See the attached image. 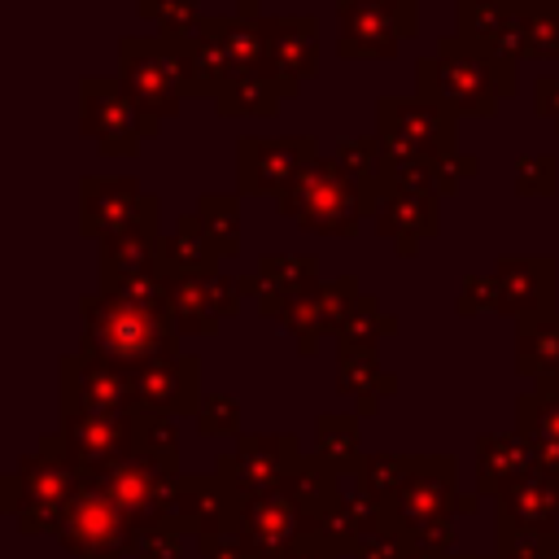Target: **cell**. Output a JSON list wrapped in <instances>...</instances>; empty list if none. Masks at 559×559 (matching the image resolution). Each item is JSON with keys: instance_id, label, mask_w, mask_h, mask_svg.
I'll return each instance as SVG.
<instances>
[{"instance_id": "obj_21", "label": "cell", "mask_w": 559, "mask_h": 559, "mask_svg": "<svg viewBox=\"0 0 559 559\" xmlns=\"http://www.w3.org/2000/svg\"><path fill=\"white\" fill-rule=\"evenodd\" d=\"M559 520V472L555 467H533L520 476L511 489L498 493V537L515 533H550Z\"/></svg>"}, {"instance_id": "obj_14", "label": "cell", "mask_w": 559, "mask_h": 559, "mask_svg": "<svg viewBox=\"0 0 559 559\" xmlns=\"http://www.w3.org/2000/svg\"><path fill=\"white\" fill-rule=\"evenodd\" d=\"M127 515L109 502V493L83 476L74 502L66 507V520L57 528V537L66 542V550H74V559H122L127 555Z\"/></svg>"}, {"instance_id": "obj_49", "label": "cell", "mask_w": 559, "mask_h": 559, "mask_svg": "<svg viewBox=\"0 0 559 559\" xmlns=\"http://www.w3.org/2000/svg\"><path fill=\"white\" fill-rule=\"evenodd\" d=\"M454 310L463 319H476V314H489V310L498 314V284H493V275H463Z\"/></svg>"}, {"instance_id": "obj_32", "label": "cell", "mask_w": 559, "mask_h": 559, "mask_svg": "<svg viewBox=\"0 0 559 559\" xmlns=\"http://www.w3.org/2000/svg\"><path fill=\"white\" fill-rule=\"evenodd\" d=\"M157 245H162V271H166V280H170V275H223V271H218L223 253H218L214 240L205 236L197 210H192V214H179V218H175V231L162 236Z\"/></svg>"}, {"instance_id": "obj_50", "label": "cell", "mask_w": 559, "mask_h": 559, "mask_svg": "<svg viewBox=\"0 0 559 559\" xmlns=\"http://www.w3.org/2000/svg\"><path fill=\"white\" fill-rule=\"evenodd\" d=\"M498 559H559V537L555 533H515L498 537Z\"/></svg>"}, {"instance_id": "obj_31", "label": "cell", "mask_w": 559, "mask_h": 559, "mask_svg": "<svg viewBox=\"0 0 559 559\" xmlns=\"http://www.w3.org/2000/svg\"><path fill=\"white\" fill-rule=\"evenodd\" d=\"M301 92L297 79L288 74H275V70H258V74H245L236 79L218 100H214V114L218 118H271L284 100H293Z\"/></svg>"}, {"instance_id": "obj_34", "label": "cell", "mask_w": 559, "mask_h": 559, "mask_svg": "<svg viewBox=\"0 0 559 559\" xmlns=\"http://www.w3.org/2000/svg\"><path fill=\"white\" fill-rule=\"evenodd\" d=\"M336 389L345 397H358V415H371L380 397L397 393V376L380 371L376 349H341L336 354Z\"/></svg>"}, {"instance_id": "obj_11", "label": "cell", "mask_w": 559, "mask_h": 559, "mask_svg": "<svg viewBox=\"0 0 559 559\" xmlns=\"http://www.w3.org/2000/svg\"><path fill=\"white\" fill-rule=\"evenodd\" d=\"M323 157L314 135H240L236 140V188L245 197H280L288 179Z\"/></svg>"}, {"instance_id": "obj_13", "label": "cell", "mask_w": 559, "mask_h": 559, "mask_svg": "<svg viewBox=\"0 0 559 559\" xmlns=\"http://www.w3.org/2000/svg\"><path fill=\"white\" fill-rule=\"evenodd\" d=\"M301 459L306 454L293 432H253V437H240L236 450L218 459V476L231 480L240 498H262L284 489V480L297 472Z\"/></svg>"}, {"instance_id": "obj_18", "label": "cell", "mask_w": 559, "mask_h": 559, "mask_svg": "<svg viewBox=\"0 0 559 559\" xmlns=\"http://www.w3.org/2000/svg\"><path fill=\"white\" fill-rule=\"evenodd\" d=\"M493 284H498V314L507 319H528L555 310V258L550 253H502L493 262Z\"/></svg>"}, {"instance_id": "obj_53", "label": "cell", "mask_w": 559, "mask_h": 559, "mask_svg": "<svg viewBox=\"0 0 559 559\" xmlns=\"http://www.w3.org/2000/svg\"><path fill=\"white\" fill-rule=\"evenodd\" d=\"M533 109H537V118H550L559 131V79L555 74H542L533 83Z\"/></svg>"}, {"instance_id": "obj_55", "label": "cell", "mask_w": 559, "mask_h": 559, "mask_svg": "<svg viewBox=\"0 0 559 559\" xmlns=\"http://www.w3.org/2000/svg\"><path fill=\"white\" fill-rule=\"evenodd\" d=\"M236 13H240V17H266V13H262V0H236Z\"/></svg>"}, {"instance_id": "obj_8", "label": "cell", "mask_w": 559, "mask_h": 559, "mask_svg": "<svg viewBox=\"0 0 559 559\" xmlns=\"http://www.w3.org/2000/svg\"><path fill=\"white\" fill-rule=\"evenodd\" d=\"M118 83L135 100L140 114L166 122L183 109V74L162 35H127L118 44Z\"/></svg>"}, {"instance_id": "obj_23", "label": "cell", "mask_w": 559, "mask_h": 559, "mask_svg": "<svg viewBox=\"0 0 559 559\" xmlns=\"http://www.w3.org/2000/svg\"><path fill=\"white\" fill-rule=\"evenodd\" d=\"M376 231L397 249V258H415L441 231V197L437 192H389L376 210Z\"/></svg>"}, {"instance_id": "obj_1", "label": "cell", "mask_w": 559, "mask_h": 559, "mask_svg": "<svg viewBox=\"0 0 559 559\" xmlns=\"http://www.w3.org/2000/svg\"><path fill=\"white\" fill-rule=\"evenodd\" d=\"M79 314H83V336H79L83 354H96L127 371L179 358V328L170 306H148L96 288L79 301Z\"/></svg>"}, {"instance_id": "obj_2", "label": "cell", "mask_w": 559, "mask_h": 559, "mask_svg": "<svg viewBox=\"0 0 559 559\" xmlns=\"http://www.w3.org/2000/svg\"><path fill=\"white\" fill-rule=\"evenodd\" d=\"M515 66L480 52L463 35H441L437 52L415 61V96L445 105L459 118H493L498 100L515 96Z\"/></svg>"}, {"instance_id": "obj_3", "label": "cell", "mask_w": 559, "mask_h": 559, "mask_svg": "<svg viewBox=\"0 0 559 559\" xmlns=\"http://www.w3.org/2000/svg\"><path fill=\"white\" fill-rule=\"evenodd\" d=\"M275 210L297 223L301 231H314V236H341V240H354L362 218H371V205L358 188V179L336 162V157H314L306 162L288 188L275 197Z\"/></svg>"}, {"instance_id": "obj_48", "label": "cell", "mask_w": 559, "mask_h": 559, "mask_svg": "<svg viewBox=\"0 0 559 559\" xmlns=\"http://www.w3.org/2000/svg\"><path fill=\"white\" fill-rule=\"evenodd\" d=\"M197 428H201L205 437H227V432H236V428H240V406H236V397H227V393L201 397V406H197Z\"/></svg>"}, {"instance_id": "obj_28", "label": "cell", "mask_w": 559, "mask_h": 559, "mask_svg": "<svg viewBox=\"0 0 559 559\" xmlns=\"http://www.w3.org/2000/svg\"><path fill=\"white\" fill-rule=\"evenodd\" d=\"M515 432L537 450L542 467L559 472V376L555 380H537L528 393H520Z\"/></svg>"}, {"instance_id": "obj_44", "label": "cell", "mask_w": 559, "mask_h": 559, "mask_svg": "<svg viewBox=\"0 0 559 559\" xmlns=\"http://www.w3.org/2000/svg\"><path fill=\"white\" fill-rule=\"evenodd\" d=\"M135 454L179 467V428L170 415H140L135 411Z\"/></svg>"}, {"instance_id": "obj_29", "label": "cell", "mask_w": 559, "mask_h": 559, "mask_svg": "<svg viewBox=\"0 0 559 559\" xmlns=\"http://www.w3.org/2000/svg\"><path fill=\"white\" fill-rule=\"evenodd\" d=\"M533 467H537V450L520 432H485L476 441V485H480V493L498 498L502 489H511Z\"/></svg>"}, {"instance_id": "obj_45", "label": "cell", "mask_w": 559, "mask_h": 559, "mask_svg": "<svg viewBox=\"0 0 559 559\" xmlns=\"http://www.w3.org/2000/svg\"><path fill=\"white\" fill-rule=\"evenodd\" d=\"M140 17H153L162 35H197L205 13L197 0H135Z\"/></svg>"}, {"instance_id": "obj_4", "label": "cell", "mask_w": 559, "mask_h": 559, "mask_svg": "<svg viewBox=\"0 0 559 559\" xmlns=\"http://www.w3.org/2000/svg\"><path fill=\"white\" fill-rule=\"evenodd\" d=\"M79 485H83V472L74 467V459L66 450V437L48 432L39 441V450L26 454L17 463V472L4 476V511L17 515V524L26 533L61 528L66 507L74 502Z\"/></svg>"}, {"instance_id": "obj_9", "label": "cell", "mask_w": 559, "mask_h": 559, "mask_svg": "<svg viewBox=\"0 0 559 559\" xmlns=\"http://www.w3.org/2000/svg\"><path fill=\"white\" fill-rule=\"evenodd\" d=\"M341 57H393L419 31V0H336Z\"/></svg>"}, {"instance_id": "obj_46", "label": "cell", "mask_w": 559, "mask_h": 559, "mask_svg": "<svg viewBox=\"0 0 559 559\" xmlns=\"http://www.w3.org/2000/svg\"><path fill=\"white\" fill-rule=\"evenodd\" d=\"M179 528L170 520H153L127 533V555L131 559H179Z\"/></svg>"}, {"instance_id": "obj_41", "label": "cell", "mask_w": 559, "mask_h": 559, "mask_svg": "<svg viewBox=\"0 0 559 559\" xmlns=\"http://www.w3.org/2000/svg\"><path fill=\"white\" fill-rule=\"evenodd\" d=\"M397 332V319L380 310V301L371 293L358 297V306L345 314L341 332H336V349H376L380 336H393Z\"/></svg>"}, {"instance_id": "obj_12", "label": "cell", "mask_w": 559, "mask_h": 559, "mask_svg": "<svg viewBox=\"0 0 559 559\" xmlns=\"http://www.w3.org/2000/svg\"><path fill=\"white\" fill-rule=\"evenodd\" d=\"M454 502H459V463L445 454H424L415 459L402 493L384 507V528L406 537L432 520H450Z\"/></svg>"}, {"instance_id": "obj_20", "label": "cell", "mask_w": 559, "mask_h": 559, "mask_svg": "<svg viewBox=\"0 0 559 559\" xmlns=\"http://www.w3.org/2000/svg\"><path fill=\"white\" fill-rule=\"evenodd\" d=\"M135 376V411L140 415H197L201 406V362L192 354L148 362Z\"/></svg>"}, {"instance_id": "obj_26", "label": "cell", "mask_w": 559, "mask_h": 559, "mask_svg": "<svg viewBox=\"0 0 559 559\" xmlns=\"http://www.w3.org/2000/svg\"><path fill=\"white\" fill-rule=\"evenodd\" d=\"M258 310L266 319H284L301 297L319 288V258L314 253H262L258 258Z\"/></svg>"}, {"instance_id": "obj_42", "label": "cell", "mask_w": 559, "mask_h": 559, "mask_svg": "<svg viewBox=\"0 0 559 559\" xmlns=\"http://www.w3.org/2000/svg\"><path fill=\"white\" fill-rule=\"evenodd\" d=\"M332 157L358 179V188H362V197H367V205H371V188H376L380 162H384L380 135H345V140H336V153H332ZM371 218H376V205H371Z\"/></svg>"}, {"instance_id": "obj_24", "label": "cell", "mask_w": 559, "mask_h": 559, "mask_svg": "<svg viewBox=\"0 0 559 559\" xmlns=\"http://www.w3.org/2000/svg\"><path fill=\"white\" fill-rule=\"evenodd\" d=\"M459 35L507 66L524 61L520 4L515 0H459Z\"/></svg>"}, {"instance_id": "obj_39", "label": "cell", "mask_w": 559, "mask_h": 559, "mask_svg": "<svg viewBox=\"0 0 559 559\" xmlns=\"http://www.w3.org/2000/svg\"><path fill=\"white\" fill-rule=\"evenodd\" d=\"M524 61H559V0H515Z\"/></svg>"}, {"instance_id": "obj_10", "label": "cell", "mask_w": 559, "mask_h": 559, "mask_svg": "<svg viewBox=\"0 0 559 559\" xmlns=\"http://www.w3.org/2000/svg\"><path fill=\"white\" fill-rule=\"evenodd\" d=\"M61 415H135V376L96 354L61 358Z\"/></svg>"}, {"instance_id": "obj_38", "label": "cell", "mask_w": 559, "mask_h": 559, "mask_svg": "<svg viewBox=\"0 0 559 559\" xmlns=\"http://www.w3.org/2000/svg\"><path fill=\"white\" fill-rule=\"evenodd\" d=\"M314 459L328 463L336 476L362 467V454H358V415H341V411H328L319 415V437H314Z\"/></svg>"}, {"instance_id": "obj_22", "label": "cell", "mask_w": 559, "mask_h": 559, "mask_svg": "<svg viewBox=\"0 0 559 559\" xmlns=\"http://www.w3.org/2000/svg\"><path fill=\"white\" fill-rule=\"evenodd\" d=\"M236 533L249 542L253 559H280L306 533V515L284 489H275V493H262V498H245Z\"/></svg>"}, {"instance_id": "obj_56", "label": "cell", "mask_w": 559, "mask_h": 559, "mask_svg": "<svg viewBox=\"0 0 559 559\" xmlns=\"http://www.w3.org/2000/svg\"><path fill=\"white\" fill-rule=\"evenodd\" d=\"M454 559H489V555H454Z\"/></svg>"}, {"instance_id": "obj_7", "label": "cell", "mask_w": 559, "mask_h": 559, "mask_svg": "<svg viewBox=\"0 0 559 559\" xmlns=\"http://www.w3.org/2000/svg\"><path fill=\"white\" fill-rule=\"evenodd\" d=\"M79 131L96 140L105 157H135L140 140H153L162 122L135 109L118 74H83L79 79Z\"/></svg>"}, {"instance_id": "obj_47", "label": "cell", "mask_w": 559, "mask_h": 559, "mask_svg": "<svg viewBox=\"0 0 559 559\" xmlns=\"http://www.w3.org/2000/svg\"><path fill=\"white\" fill-rule=\"evenodd\" d=\"M515 192L520 197H555L559 192V162L550 153H520L515 157Z\"/></svg>"}, {"instance_id": "obj_17", "label": "cell", "mask_w": 559, "mask_h": 559, "mask_svg": "<svg viewBox=\"0 0 559 559\" xmlns=\"http://www.w3.org/2000/svg\"><path fill=\"white\" fill-rule=\"evenodd\" d=\"M240 507H245V498H240L236 485L223 480L218 472H210V476H179V485H175V493H170L166 520H170L179 533L210 537V533L236 528Z\"/></svg>"}, {"instance_id": "obj_35", "label": "cell", "mask_w": 559, "mask_h": 559, "mask_svg": "<svg viewBox=\"0 0 559 559\" xmlns=\"http://www.w3.org/2000/svg\"><path fill=\"white\" fill-rule=\"evenodd\" d=\"M515 367L533 380L559 376V310L528 314L515 323Z\"/></svg>"}, {"instance_id": "obj_5", "label": "cell", "mask_w": 559, "mask_h": 559, "mask_svg": "<svg viewBox=\"0 0 559 559\" xmlns=\"http://www.w3.org/2000/svg\"><path fill=\"white\" fill-rule=\"evenodd\" d=\"M376 135L389 157L445 162L459 148V114L424 96H380L376 100Z\"/></svg>"}, {"instance_id": "obj_16", "label": "cell", "mask_w": 559, "mask_h": 559, "mask_svg": "<svg viewBox=\"0 0 559 559\" xmlns=\"http://www.w3.org/2000/svg\"><path fill=\"white\" fill-rule=\"evenodd\" d=\"M61 437L83 476H100L135 454V415H61Z\"/></svg>"}, {"instance_id": "obj_27", "label": "cell", "mask_w": 559, "mask_h": 559, "mask_svg": "<svg viewBox=\"0 0 559 559\" xmlns=\"http://www.w3.org/2000/svg\"><path fill=\"white\" fill-rule=\"evenodd\" d=\"M266 35V70L288 79H314L319 74V17L293 13V17H262Z\"/></svg>"}, {"instance_id": "obj_19", "label": "cell", "mask_w": 559, "mask_h": 559, "mask_svg": "<svg viewBox=\"0 0 559 559\" xmlns=\"http://www.w3.org/2000/svg\"><path fill=\"white\" fill-rule=\"evenodd\" d=\"M358 297H362L358 275H336V280L319 284L310 297H301V301L280 319V328L297 341L301 354H319L323 336H336V332H341V323H345V314L358 306Z\"/></svg>"}, {"instance_id": "obj_33", "label": "cell", "mask_w": 559, "mask_h": 559, "mask_svg": "<svg viewBox=\"0 0 559 559\" xmlns=\"http://www.w3.org/2000/svg\"><path fill=\"white\" fill-rule=\"evenodd\" d=\"M166 301H170L179 336H214L223 323L214 310V275H170Z\"/></svg>"}, {"instance_id": "obj_37", "label": "cell", "mask_w": 559, "mask_h": 559, "mask_svg": "<svg viewBox=\"0 0 559 559\" xmlns=\"http://www.w3.org/2000/svg\"><path fill=\"white\" fill-rule=\"evenodd\" d=\"M284 493L301 507L306 528H314V524H319V515L336 502V493H341V476H336L328 463H319V459H301V463H297V472L284 480Z\"/></svg>"}, {"instance_id": "obj_36", "label": "cell", "mask_w": 559, "mask_h": 559, "mask_svg": "<svg viewBox=\"0 0 559 559\" xmlns=\"http://www.w3.org/2000/svg\"><path fill=\"white\" fill-rule=\"evenodd\" d=\"M201 31H210V35L223 44V52H227L236 79L266 70V35H262V17H240V13H231V17H205Z\"/></svg>"}, {"instance_id": "obj_25", "label": "cell", "mask_w": 559, "mask_h": 559, "mask_svg": "<svg viewBox=\"0 0 559 559\" xmlns=\"http://www.w3.org/2000/svg\"><path fill=\"white\" fill-rule=\"evenodd\" d=\"M162 35V31H157ZM179 61V74H183V96H197V100H218L231 83H236V70L223 52V44L210 35V31H197V35H162Z\"/></svg>"}, {"instance_id": "obj_52", "label": "cell", "mask_w": 559, "mask_h": 559, "mask_svg": "<svg viewBox=\"0 0 559 559\" xmlns=\"http://www.w3.org/2000/svg\"><path fill=\"white\" fill-rule=\"evenodd\" d=\"M201 555H205V559H253L249 542H245L236 528H223V533L201 537Z\"/></svg>"}, {"instance_id": "obj_30", "label": "cell", "mask_w": 559, "mask_h": 559, "mask_svg": "<svg viewBox=\"0 0 559 559\" xmlns=\"http://www.w3.org/2000/svg\"><path fill=\"white\" fill-rule=\"evenodd\" d=\"M162 236H122L100 245V293H118L140 280H166L162 271Z\"/></svg>"}, {"instance_id": "obj_15", "label": "cell", "mask_w": 559, "mask_h": 559, "mask_svg": "<svg viewBox=\"0 0 559 559\" xmlns=\"http://www.w3.org/2000/svg\"><path fill=\"white\" fill-rule=\"evenodd\" d=\"M87 480H96V485L109 493V502L127 515V524L140 528V524L166 520L170 493H175V485H179V467H166V463L144 459V454H131V459H122L118 467H109V472H100V476H87Z\"/></svg>"}, {"instance_id": "obj_43", "label": "cell", "mask_w": 559, "mask_h": 559, "mask_svg": "<svg viewBox=\"0 0 559 559\" xmlns=\"http://www.w3.org/2000/svg\"><path fill=\"white\" fill-rule=\"evenodd\" d=\"M411 467H415V459L411 454H362V467H358V480L389 507L397 493H402V485H406V476H411Z\"/></svg>"}, {"instance_id": "obj_40", "label": "cell", "mask_w": 559, "mask_h": 559, "mask_svg": "<svg viewBox=\"0 0 559 559\" xmlns=\"http://www.w3.org/2000/svg\"><path fill=\"white\" fill-rule=\"evenodd\" d=\"M197 218H201L205 236L214 240V249L223 258L240 253V201L231 192H201L197 197Z\"/></svg>"}, {"instance_id": "obj_6", "label": "cell", "mask_w": 559, "mask_h": 559, "mask_svg": "<svg viewBox=\"0 0 559 559\" xmlns=\"http://www.w3.org/2000/svg\"><path fill=\"white\" fill-rule=\"evenodd\" d=\"M162 201L144 192L131 175H87L79 179V231L87 240H122V236H162L157 231Z\"/></svg>"}, {"instance_id": "obj_54", "label": "cell", "mask_w": 559, "mask_h": 559, "mask_svg": "<svg viewBox=\"0 0 559 559\" xmlns=\"http://www.w3.org/2000/svg\"><path fill=\"white\" fill-rule=\"evenodd\" d=\"M402 559H454V550H437V546H406Z\"/></svg>"}, {"instance_id": "obj_51", "label": "cell", "mask_w": 559, "mask_h": 559, "mask_svg": "<svg viewBox=\"0 0 559 559\" xmlns=\"http://www.w3.org/2000/svg\"><path fill=\"white\" fill-rule=\"evenodd\" d=\"M402 555H406V537L393 528H376L349 550V559H402Z\"/></svg>"}]
</instances>
